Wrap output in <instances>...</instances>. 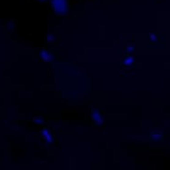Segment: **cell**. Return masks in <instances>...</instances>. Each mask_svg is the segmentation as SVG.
<instances>
[{"mask_svg": "<svg viewBox=\"0 0 170 170\" xmlns=\"http://www.w3.org/2000/svg\"><path fill=\"white\" fill-rule=\"evenodd\" d=\"M38 1H45V0H38Z\"/></svg>", "mask_w": 170, "mask_h": 170, "instance_id": "7", "label": "cell"}, {"mask_svg": "<svg viewBox=\"0 0 170 170\" xmlns=\"http://www.w3.org/2000/svg\"><path fill=\"white\" fill-rule=\"evenodd\" d=\"M42 134L44 136V138L46 140L47 143H52L53 142V136L51 135V133L47 130V129H44L42 131Z\"/></svg>", "mask_w": 170, "mask_h": 170, "instance_id": "4", "label": "cell"}, {"mask_svg": "<svg viewBox=\"0 0 170 170\" xmlns=\"http://www.w3.org/2000/svg\"><path fill=\"white\" fill-rule=\"evenodd\" d=\"M149 39L151 42H157V40L158 39V36L156 34H150L149 35Z\"/></svg>", "mask_w": 170, "mask_h": 170, "instance_id": "6", "label": "cell"}, {"mask_svg": "<svg viewBox=\"0 0 170 170\" xmlns=\"http://www.w3.org/2000/svg\"><path fill=\"white\" fill-rule=\"evenodd\" d=\"M124 64H125L126 66H128V67L132 66V65L134 64V58H133L132 57H127V58L124 60Z\"/></svg>", "mask_w": 170, "mask_h": 170, "instance_id": "5", "label": "cell"}, {"mask_svg": "<svg viewBox=\"0 0 170 170\" xmlns=\"http://www.w3.org/2000/svg\"><path fill=\"white\" fill-rule=\"evenodd\" d=\"M92 119L98 125L102 124L103 115L102 113H101V111L98 108H97V107H94L93 110H92Z\"/></svg>", "mask_w": 170, "mask_h": 170, "instance_id": "3", "label": "cell"}, {"mask_svg": "<svg viewBox=\"0 0 170 170\" xmlns=\"http://www.w3.org/2000/svg\"><path fill=\"white\" fill-rule=\"evenodd\" d=\"M38 56H39L40 59L42 61H44V62L51 61L54 58V57H55L54 53H52L51 51H49L47 49H42V50H40L39 53H38Z\"/></svg>", "mask_w": 170, "mask_h": 170, "instance_id": "2", "label": "cell"}, {"mask_svg": "<svg viewBox=\"0 0 170 170\" xmlns=\"http://www.w3.org/2000/svg\"><path fill=\"white\" fill-rule=\"evenodd\" d=\"M52 8L57 15H64L68 9V0H52Z\"/></svg>", "mask_w": 170, "mask_h": 170, "instance_id": "1", "label": "cell"}]
</instances>
